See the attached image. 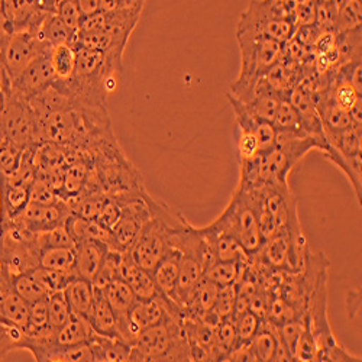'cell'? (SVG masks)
<instances>
[{"label": "cell", "instance_id": "1", "mask_svg": "<svg viewBox=\"0 0 362 362\" xmlns=\"http://www.w3.org/2000/svg\"><path fill=\"white\" fill-rule=\"evenodd\" d=\"M129 361H190L183 317L170 315L141 330L131 345Z\"/></svg>", "mask_w": 362, "mask_h": 362}, {"label": "cell", "instance_id": "2", "mask_svg": "<svg viewBox=\"0 0 362 362\" xmlns=\"http://www.w3.org/2000/svg\"><path fill=\"white\" fill-rule=\"evenodd\" d=\"M210 228L235 238L248 255L255 254L264 243L258 228L252 196L245 187L238 186L229 204L225 207L222 215L214 223H210Z\"/></svg>", "mask_w": 362, "mask_h": 362}, {"label": "cell", "instance_id": "3", "mask_svg": "<svg viewBox=\"0 0 362 362\" xmlns=\"http://www.w3.org/2000/svg\"><path fill=\"white\" fill-rule=\"evenodd\" d=\"M236 38L240 49V71L230 84L232 90L255 83L279 62L283 49L281 42L254 33L236 31Z\"/></svg>", "mask_w": 362, "mask_h": 362}, {"label": "cell", "instance_id": "4", "mask_svg": "<svg viewBox=\"0 0 362 362\" xmlns=\"http://www.w3.org/2000/svg\"><path fill=\"white\" fill-rule=\"evenodd\" d=\"M2 131L6 141L21 149L41 144L40 119L28 102L8 93L2 117Z\"/></svg>", "mask_w": 362, "mask_h": 362}, {"label": "cell", "instance_id": "5", "mask_svg": "<svg viewBox=\"0 0 362 362\" xmlns=\"http://www.w3.org/2000/svg\"><path fill=\"white\" fill-rule=\"evenodd\" d=\"M51 48L52 47L44 42L35 31L25 29V31L11 34L0 48V63H2L9 81L15 80L41 54Z\"/></svg>", "mask_w": 362, "mask_h": 362}, {"label": "cell", "instance_id": "6", "mask_svg": "<svg viewBox=\"0 0 362 362\" xmlns=\"http://www.w3.org/2000/svg\"><path fill=\"white\" fill-rule=\"evenodd\" d=\"M70 215V206L62 199L54 204H38L29 202L22 212L11 222L23 232L35 235L66 223Z\"/></svg>", "mask_w": 362, "mask_h": 362}, {"label": "cell", "instance_id": "7", "mask_svg": "<svg viewBox=\"0 0 362 362\" xmlns=\"http://www.w3.org/2000/svg\"><path fill=\"white\" fill-rule=\"evenodd\" d=\"M49 52L51 49L41 54L31 66H28L15 80L11 81V95L29 102L57 80Z\"/></svg>", "mask_w": 362, "mask_h": 362}, {"label": "cell", "instance_id": "8", "mask_svg": "<svg viewBox=\"0 0 362 362\" xmlns=\"http://www.w3.org/2000/svg\"><path fill=\"white\" fill-rule=\"evenodd\" d=\"M52 12L42 11L37 0H4L2 15L11 34L18 31H37L45 16Z\"/></svg>", "mask_w": 362, "mask_h": 362}, {"label": "cell", "instance_id": "9", "mask_svg": "<svg viewBox=\"0 0 362 362\" xmlns=\"http://www.w3.org/2000/svg\"><path fill=\"white\" fill-rule=\"evenodd\" d=\"M109 245L103 240L88 239L81 240L76 244V255H74V267L73 273L76 277L86 279L93 281L96 274L109 252Z\"/></svg>", "mask_w": 362, "mask_h": 362}, {"label": "cell", "instance_id": "10", "mask_svg": "<svg viewBox=\"0 0 362 362\" xmlns=\"http://www.w3.org/2000/svg\"><path fill=\"white\" fill-rule=\"evenodd\" d=\"M29 186L0 174V228L13 221L29 203Z\"/></svg>", "mask_w": 362, "mask_h": 362}, {"label": "cell", "instance_id": "11", "mask_svg": "<svg viewBox=\"0 0 362 362\" xmlns=\"http://www.w3.org/2000/svg\"><path fill=\"white\" fill-rule=\"evenodd\" d=\"M119 277L127 281L138 300H151L161 294L153 274L136 265L128 252L122 254V261H120L119 267Z\"/></svg>", "mask_w": 362, "mask_h": 362}, {"label": "cell", "instance_id": "12", "mask_svg": "<svg viewBox=\"0 0 362 362\" xmlns=\"http://www.w3.org/2000/svg\"><path fill=\"white\" fill-rule=\"evenodd\" d=\"M218 290L219 286L203 277L187 297L183 309H181L183 319L204 322L215 306Z\"/></svg>", "mask_w": 362, "mask_h": 362}, {"label": "cell", "instance_id": "13", "mask_svg": "<svg viewBox=\"0 0 362 362\" xmlns=\"http://www.w3.org/2000/svg\"><path fill=\"white\" fill-rule=\"evenodd\" d=\"M288 100L291 102L293 107L298 115L301 128H303L310 136L320 141L322 144H327L323 132V127H322V120L315 106V102L312 99V95L298 87H294L288 95Z\"/></svg>", "mask_w": 362, "mask_h": 362}, {"label": "cell", "instance_id": "14", "mask_svg": "<svg viewBox=\"0 0 362 362\" xmlns=\"http://www.w3.org/2000/svg\"><path fill=\"white\" fill-rule=\"evenodd\" d=\"M203 274H204L203 267L194 258L181 255L175 288L173 296L170 297L180 309H183L187 297L190 296L193 288L197 286V283L203 279Z\"/></svg>", "mask_w": 362, "mask_h": 362}, {"label": "cell", "instance_id": "15", "mask_svg": "<svg viewBox=\"0 0 362 362\" xmlns=\"http://www.w3.org/2000/svg\"><path fill=\"white\" fill-rule=\"evenodd\" d=\"M87 320H88L90 326H92L95 334L107 337V338L120 339L119 332H117V325H116V315H115L112 306L109 305L107 298L105 297L103 290H100V288H95L93 308H92V312H90Z\"/></svg>", "mask_w": 362, "mask_h": 362}, {"label": "cell", "instance_id": "16", "mask_svg": "<svg viewBox=\"0 0 362 362\" xmlns=\"http://www.w3.org/2000/svg\"><path fill=\"white\" fill-rule=\"evenodd\" d=\"M64 296L73 313L80 315L86 319L88 317L95 301V287L92 281L74 277L64 288Z\"/></svg>", "mask_w": 362, "mask_h": 362}, {"label": "cell", "instance_id": "17", "mask_svg": "<svg viewBox=\"0 0 362 362\" xmlns=\"http://www.w3.org/2000/svg\"><path fill=\"white\" fill-rule=\"evenodd\" d=\"M87 344L90 349H92L93 361H102V362L103 361L105 362L129 361L131 345H128L124 341L93 334Z\"/></svg>", "mask_w": 362, "mask_h": 362}, {"label": "cell", "instance_id": "18", "mask_svg": "<svg viewBox=\"0 0 362 362\" xmlns=\"http://www.w3.org/2000/svg\"><path fill=\"white\" fill-rule=\"evenodd\" d=\"M181 254L178 250H171L161 262L154 268L151 274L154 277V281L160 290L161 294L171 297L175 288L177 277H178V269H180V261Z\"/></svg>", "mask_w": 362, "mask_h": 362}, {"label": "cell", "instance_id": "19", "mask_svg": "<svg viewBox=\"0 0 362 362\" xmlns=\"http://www.w3.org/2000/svg\"><path fill=\"white\" fill-rule=\"evenodd\" d=\"M93 334L95 332L86 317L71 313L69 322L57 330L55 344L59 346L87 344Z\"/></svg>", "mask_w": 362, "mask_h": 362}, {"label": "cell", "instance_id": "20", "mask_svg": "<svg viewBox=\"0 0 362 362\" xmlns=\"http://www.w3.org/2000/svg\"><path fill=\"white\" fill-rule=\"evenodd\" d=\"M66 228L77 243L88 239H98L103 240L107 245H110V230L103 228L98 221H88L83 219L74 214H71L66 221ZM110 248V247H109Z\"/></svg>", "mask_w": 362, "mask_h": 362}, {"label": "cell", "instance_id": "21", "mask_svg": "<svg viewBox=\"0 0 362 362\" xmlns=\"http://www.w3.org/2000/svg\"><path fill=\"white\" fill-rule=\"evenodd\" d=\"M103 293L109 301V305L112 306L116 317L127 316L136 301V296L134 294L131 287L120 277H117L109 286H106L103 288Z\"/></svg>", "mask_w": 362, "mask_h": 362}, {"label": "cell", "instance_id": "22", "mask_svg": "<svg viewBox=\"0 0 362 362\" xmlns=\"http://www.w3.org/2000/svg\"><path fill=\"white\" fill-rule=\"evenodd\" d=\"M35 33L44 42H47L51 47L62 44L71 45L76 37L66 26V23L58 18L57 13H48Z\"/></svg>", "mask_w": 362, "mask_h": 362}, {"label": "cell", "instance_id": "23", "mask_svg": "<svg viewBox=\"0 0 362 362\" xmlns=\"http://www.w3.org/2000/svg\"><path fill=\"white\" fill-rule=\"evenodd\" d=\"M29 303L18 293L12 291L2 303H0V320L22 330L28 326Z\"/></svg>", "mask_w": 362, "mask_h": 362}, {"label": "cell", "instance_id": "24", "mask_svg": "<svg viewBox=\"0 0 362 362\" xmlns=\"http://www.w3.org/2000/svg\"><path fill=\"white\" fill-rule=\"evenodd\" d=\"M37 361H49V362H92L93 354L88 344L71 345V346H59L54 345L45 349Z\"/></svg>", "mask_w": 362, "mask_h": 362}, {"label": "cell", "instance_id": "25", "mask_svg": "<svg viewBox=\"0 0 362 362\" xmlns=\"http://www.w3.org/2000/svg\"><path fill=\"white\" fill-rule=\"evenodd\" d=\"M335 47L339 54V69L361 62V26L335 34Z\"/></svg>", "mask_w": 362, "mask_h": 362}, {"label": "cell", "instance_id": "26", "mask_svg": "<svg viewBox=\"0 0 362 362\" xmlns=\"http://www.w3.org/2000/svg\"><path fill=\"white\" fill-rule=\"evenodd\" d=\"M49 58H51V64L55 71L57 80H67L74 74L77 52L73 45L62 44V45L52 47L49 52Z\"/></svg>", "mask_w": 362, "mask_h": 362}, {"label": "cell", "instance_id": "27", "mask_svg": "<svg viewBox=\"0 0 362 362\" xmlns=\"http://www.w3.org/2000/svg\"><path fill=\"white\" fill-rule=\"evenodd\" d=\"M238 345L235 323L232 317L219 320L215 326L214 361H225L228 354Z\"/></svg>", "mask_w": 362, "mask_h": 362}, {"label": "cell", "instance_id": "28", "mask_svg": "<svg viewBox=\"0 0 362 362\" xmlns=\"http://www.w3.org/2000/svg\"><path fill=\"white\" fill-rule=\"evenodd\" d=\"M235 303H236V284L219 287L215 306L212 312L207 315L204 322L210 325H216L219 320L232 317L235 312Z\"/></svg>", "mask_w": 362, "mask_h": 362}, {"label": "cell", "instance_id": "29", "mask_svg": "<svg viewBox=\"0 0 362 362\" xmlns=\"http://www.w3.org/2000/svg\"><path fill=\"white\" fill-rule=\"evenodd\" d=\"M12 284H13V291L18 293L23 300H26L29 305L49 297V293L47 291V288L31 273L15 274Z\"/></svg>", "mask_w": 362, "mask_h": 362}, {"label": "cell", "instance_id": "30", "mask_svg": "<svg viewBox=\"0 0 362 362\" xmlns=\"http://www.w3.org/2000/svg\"><path fill=\"white\" fill-rule=\"evenodd\" d=\"M45 288L49 294L63 291L69 283L76 277L73 271H59L45 267H37L35 269L29 271Z\"/></svg>", "mask_w": 362, "mask_h": 362}, {"label": "cell", "instance_id": "31", "mask_svg": "<svg viewBox=\"0 0 362 362\" xmlns=\"http://www.w3.org/2000/svg\"><path fill=\"white\" fill-rule=\"evenodd\" d=\"M273 125L279 132H293V134H308L301 128L298 115L293 107L288 96H283L280 99L276 116L273 119ZM309 135V134H308Z\"/></svg>", "mask_w": 362, "mask_h": 362}, {"label": "cell", "instance_id": "32", "mask_svg": "<svg viewBox=\"0 0 362 362\" xmlns=\"http://www.w3.org/2000/svg\"><path fill=\"white\" fill-rule=\"evenodd\" d=\"M244 261V259H243ZM240 273V261H216L214 265H210L203 277L215 283L216 286H229L238 281Z\"/></svg>", "mask_w": 362, "mask_h": 362}, {"label": "cell", "instance_id": "33", "mask_svg": "<svg viewBox=\"0 0 362 362\" xmlns=\"http://www.w3.org/2000/svg\"><path fill=\"white\" fill-rule=\"evenodd\" d=\"M361 16H362L361 0H339L338 16H337V34L359 28Z\"/></svg>", "mask_w": 362, "mask_h": 362}, {"label": "cell", "instance_id": "34", "mask_svg": "<svg viewBox=\"0 0 362 362\" xmlns=\"http://www.w3.org/2000/svg\"><path fill=\"white\" fill-rule=\"evenodd\" d=\"M74 255V248H45L40 254V267L59 271H73Z\"/></svg>", "mask_w": 362, "mask_h": 362}, {"label": "cell", "instance_id": "35", "mask_svg": "<svg viewBox=\"0 0 362 362\" xmlns=\"http://www.w3.org/2000/svg\"><path fill=\"white\" fill-rule=\"evenodd\" d=\"M40 250L45 248H76V240L67 230L66 225H58L49 230L35 235Z\"/></svg>", "mask_w": 362, "mask_h": 362}, {"label": "cell", "instance_id": "36", "mask_svg": "<svg viewBox=\"0 0 362 362\" xmlns=\"http://www.w3.org/2000/svg\"><path fill=\"white\" fill-rule=\"evenodd\" d=\"M71 309L63 291H57L48 297V325L59 329L71 317Z\"/></svg>", "mask_w": 362, "mask_h": 362}, {"label": "cell", "instance_id": "37", "mask_svg": "<svg viewBox=\"0 0 362 362\" xmlns=\"http://www.w3.org/2000/svg\"><path fill=\"white\" fill-rule=\"evenodd\" d=\"M122 254L115 250H109L99 273L96 274L93 283L95 288H100L103 290L106 286H109L113 280H116L119 277V267H120V261H122Z\"/></svg>", "mask_w": 362, "mask_h": 362}, {"label": "cell", "instance_id": "38", "mask_svg": "<svg viewBox=\"0 0 362 362\" xmlns=\"http://www.w3.org/2000/svg\"><path fill=\"white\" fill-rule=\"evenodd\" d=\"M235 332H236V341L239 344H248L258 332L262 319H259L255 313L247 310L238 316H233Z\"/></svg>", "mask_w": 362, "mask_h": 362}, {"label": "cell", "instance_id": "39", "mask_svg": "<svg viewBox=\"0 0 362 362\" xmlns=\"http://www.w3.org/2000/svg\"><path fill=\"white\" fill-rule=\"evenodd\" d=\"M236 148L239 161L252 160L259 154V144L257 136L247 129L236 128Z\"/></svg>", "mask_w": 362, "mask_h": 362}, {"label": "cell", "instance_id": "40", "mask_svg": "<svg viewBox=\"0 0 362 362\" xmlns=\"http://www.w3.org/2000/svg\"><path fill=\"white\" fill-rule=\"evenodd\" d=\"M337 16H338V2L317 4L315 25L320 33L337 34Z\"/></svg>", "mask_w": 362, "mask_h": 362}, {"label": "cell", "instance_id": "41", "mask_svg": "<svg viewBox=\"0 0 362 362\" xmlns=\"http://www.w3.org/2000/svg\"><path fill=\"white\" fill-rule=\"evenodd\" d=\"M55 13L58 15L59 19L66 23V26L70 29V31L74 35H77L83 16L80 13V9H78V5L76 0H58Z\"/></svg>", "mask_w": 362, "mask_h": 362}, {"label": "cell", "instance_id": "42", "mask_svg": "<svg viewBox=\"0 0 362 362\" xmlns=\"http://www.w3.org/2000/svg\"><path fill=\"white\" fill-rule=\"evenodd\" d=\"M293 361H317V344L309 326H306L294 346Z\"/></svg>", "mask_w": 362, "mask_h": 362}, {"label": "cell", "instance_id": "43", "mask_svg": "<svg viewBox=\"0 0 362 362\" xmlns=\"http://www.w3.org/2000/svg\"><path fill=\"white\" fill-rule=\"evenodd\" d=\"M45 326H48V298L29 305L28 326L23 332L25 334H31V332L40 330Z\"/></svg>", "mask_w": 362, "mask_h": 362}, {"label": "cell", "instance_id": "44", "mask_svg": "<svg viewBox=\"0 0 362 362\" xmlns=\"http://www.w3.org/2000/svg\"><path fill=\"white\" fill-rule=\"evenodd\" d=\"M58 194L40 177H35L29 186V202L38 204H54L57 203Z\"/></svg>", "mask_w": 362, "mask_h": 362}, {"label": "cell", "instance_id": "45", "mask_svg": "<svg viewBox=\"0 0 362 362\" xmlns=\"http://www.w3.org/2000/svg\"><path fill=\"white\" fill-rule=\"evenodd\" d=\"M317 0H296L293 22L297 26L315 25Z\"/></svg>", "mask_w": 362, "mask_h": 362}, {"label": "cell", "instance_id": "46", "mask_svg": "<svg viewBox=\"0 0 362 362\" xmlns=\"http://www.w3.org/2000/svg\"><path fill=\"white\" fill-rule=\"evenodd\" d=\"M119 216H120V204L117 203L116 199L106 196V200H105V203H103V207H102L100 214H99V216H98L96 221H98L103 228H106L107 230H110V229L115 226V223L117 222Z\"/></svg>", "mask_w": 362, "mask_h": 362}, {"label": "cell", "instance_id": "47", "mask_svg": "<svg viewBox=\"0 0 362 362\" xmlns=\"http://www.w3.org/2000/svg\"><path fill=\"white\" fill-rule=\"evenodd\" d=\"M80 13L83 18L93 15L96 12H99V6H100V0H76Z\"/></svg>", "mask_w": 362, "mask_h": 362}, {"label": "cell", "instance_id": "48", "mask_svg": "<svg viewBox=\"0 0 362 362\" xmlns=\"http://www.w3.org/2000/svg\"><path fill=\"white\" fill-rule=\"evenodd\" d=\"M120 8H125L124 6V0H100V6L99 11L102 12H113L117 11Z\"/></svg>", "mask_w": 362, "mask_h": 362}, {"label": "cell", "instance_id": "49", "mask_svg": "<svg viewBox=\"0 0 362 362\" xmlns=\"http://www.w3.org/2000/svg\"><path fill=\"white\" fill-rule=\"evenodd\" d=\"M332 2H339V0H317V4H332Z\"/></svg>", "mask_w": 362, "mask_h": 362}, {"label": "cell", "instance_id": "50", "mask_svg": "<svg viewBox=\"0 0 362 362\" xmlns=\"http://www.w3.org/2000/svg\"><path fill=\"white\" fill-rule=\"evenodd\" d=\"M2 2H4V0H0V12H2Z\"/></svg>", "mask_w": 362, "mask_h": 362}]
</instances>
